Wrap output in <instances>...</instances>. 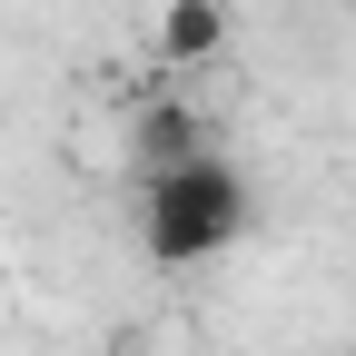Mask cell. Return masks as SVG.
I'll use <instances>...</instances> for the list:
<instances>
[{
	"label": "cell",
	"instance_id": "6da1fadb",
	"mask_svg": "<svg viewBox=\"0 0 356 356\" xmlns=\"http://www.w3.org/2000/svg\"><path fill=\"white\" fill-rule=\"evenodd\" d=\"M248 228H257V188H248V168L218 159V149L139 178V248L159 267H208V257H228Z\"/></svg>",
	"mask_w": 356,
	"mask_h": 356
},
{
	"label": "cell",
	"instance_id": "7a4b0ae2",
	"mask_svg": "<svg viewBox=\"0 0 356 356\" xmlns=\"http://www.w3.org/2000/svg\"><path fill=\"white\" fill-rule=\"evenodd\" d=\"M228 0H168V10H159V60L168 70H208L218 50H228Z\"/></svg>",
	"mask_w": 356,
	"mask_h": 356
},
{
	"label": "cell",
	"instance_id": "3957f363",
	"mask_svg": "<svg viewBox=\"0 0 356 356\" xmlns=\"http://www.w3.org/2000/svg\"><path fill=\"white\" fill-rule=\"evenodd\" d=\"M129 149H139V178H149V168H178V159H208V129H198L188 99H149L129 119Z\"/></svg>",
	"mask_w": 356,
	"mask_h": 356
}]
</instances>
